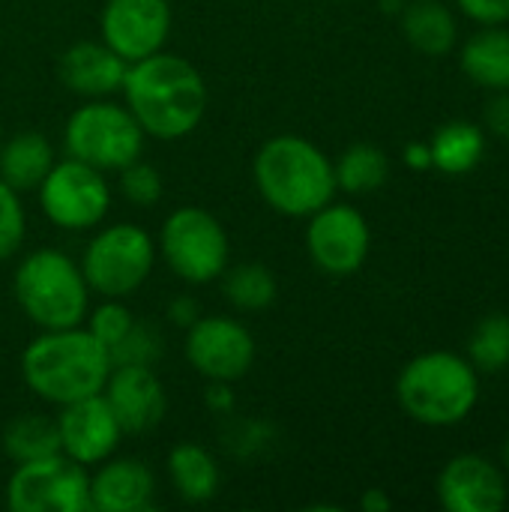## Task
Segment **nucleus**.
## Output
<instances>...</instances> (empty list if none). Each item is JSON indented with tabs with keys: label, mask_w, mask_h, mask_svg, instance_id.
Here are the masks:
<instances>
[{
	"label": "nucleus",
	"mask_w": 509,
	"mask_h": 512,
	"mask_svg": "<svg viewBox=\"0 0 509 512\" xmlns=\"http://www.w3.org/2000/svg\"><path fill=\"white\" fill-rule=\"evenodd\" d=\"M120 93L144 135L156 141L192 135L201 126L210 99L201 69L165 48L129 63Z\"/></svg>",
	"instance_id": "f257e3e1"
},
{
	"label": "nucleus",
	"mask_w": 509,
	"mask_h": 512,
	"mask_svg": "<svg viewBox=\"0 0 509 512\" xmlns=\"http://www.w3.org/2000/svg\"><path fill=\"white\" fill-rule=\"evenodd\" d=\"M111 366L108 348L84 324L39 330L21 351V378L27 390L54 408L102 393Z\"/></svg>",
	"instance_id": "f03ea898"
},
{
	"label": "nucleus",
	"mask_w": 509,
	"mask_h": 512,
	"mask_svg": "<svg viewBox=\"0 0 509 512\" xmlns=\"http://www.w3.org/2000/svg\"><path fill=\"white\" fill-rule=\"evenodd\" d=\"M252 180L261 201L288 219H306L336 198L333 159L303 135H273L252 159Z\"/></svg>",
	"instance_id": "7ed1b4c3"
},
{
	"label": "nucleus",
	"mask_w": 509,
	"mask_h": 512,
	"mask_svg": "<svg viewBox=\"0 0 509 512\" xmlns=\"http://www.w3.org/2000/svg\"><path fill=\"white\" fill-rule=\"evenodd\" d=\"M396 399L420 426H459L480 402V372L453 351H426L399 372Z\"/></svg>",
	"instance_id": "20e7f679"
},
{
	"label": "nucleus",
	"mask_w": 509,
	"mask_h": 512,
	"mask_svg": "<svg viewBox=\"0 0 509 512\" xmlns=\"http://www.w3.org/2000/svg\"><path fill=\"white\" fill-rule=\"evenodd\" d=\"M12 297L39 330L78 327L90 309V285L81 264L51 246L27 252L12 273Z\"/></svg>",
	"instance_id": "39448f33"
},
{
	"label": "nucleus",
	"mask_w": 509,
	"mask_h": 512,
	"mask_svg": "<svg viewBox=\"0 0 509 512\" xmlns=\"http://www.w3.org/2000/svg\"><path fill=\"white\" fill-rule=\"evenodd\" d=\"M147 135L132 117V111L117 99H84L63 123V153L99 168L102 174H117L129 162L144 156Z\"/></svg>",
	"instance_id": "423d86ee"
},
{
	"label": "nucleus",
	"mask_w": 509,
	"mask_h": 512,
	"mask_svg": "<svg viewBox=\"0 0 509 512\" xmlns=\"http://www.w3.org/2000/svg\"><path fill=\"white\" fill-rule=\"evenodd\" d=\"M156 261V237L147 228L135 222H111L93 228L78 264L96 297L126 300L147 285Z\"/></svg>",
	"instance_id": "0eeeda50"
},
{
	"label": "nucleus",
	"mask_w": 509,
	"mask_h": 512,
	"mask_svg": "<svg viewBox=\"0 0 509 512\" xmlns=\"http://www.w3.org/2000/svg\"><path fill=\"white\" fill-rule=\"evenodd\" d=\"M159 261L186 285L219 282L231 264V240L225 225L204 207H177L156 234Z\"/></svg>",
	"instance_id": "6e6552de"
},
{
	"label": "nucleus",
	"mask_w": 509,
	"mask_h": 512,
	"mask_svg": "<svg viewBox=\"0 0 509 512\" xmlns=\"http://www.w3.org/2000/svg\"><path fill=\"white\" fill-rule=\"evenodd\" d=\"M111 198L114 189L108 183V174L72 156L57 159L36 189L42 216L54 228L69 234H84L99 228L111 210Z\"/></svg>",
	"instance_id": "1a4fd4ad"
},
{
	"label": "nucleus",
	"mask_w": 509,
	"mask_h": 512,
	"mask_svg": "<svg viewBox=\"0 0 509 512\" xmlns=\"http://www.w3.org/2000/svg\"><path fill=\"white\" fill-rule=\"evenodd\" d=\"M12 512H90V471L63 453L15 465L6 480Z\"/></svg>",
	"instance_id": "9d476101"
},
{
	"label": "nucleus",
	"mask_w": 509,
	"mask_h": 512,
	"mask_svg": "<svg viewBox=\"0 0 509 512\" xmlns=\"http://www.w3.org/2000/svg\"><path fill=\"white\" fill-rule=\"evenodd\" d=\"M255 336L234 315H198L183 336V357L210 384H234L255 366Z\"/></svg>",
	"instance_id": "9b49d317"
},
{
	"label": "nucleus",
	"mask_w": 509,
	"mask_h": 512,
	"mask_svg": "<svg viewBox=\"0 0 509 512\" xmlns=\"http://www.w3.org/2000/svg\"><path fill=\"white\" fill-rule=\"evenodd\" d=\"M306 255L327 276H354L372 249V231L366 216L354 204L330 201L306 216Z\"/></svg>",
	"instance_id": "f8f14e48"
},
{
	"label": "nucleus",
	"mask_w": 509,
	"mask_h": 512,
	"mask_svg": "<svg viewBox=\"0 0 509 512\" xmlns=\"http://www.w3.org/2000/svg\"><path fill=\"white\" fill-rule=\"evenodd\" d=\"M171 24V0H105L99 12L102 42L126 63L162 51L171 36Z\"/></svg>",
	"instance_id": "ddd939ff"
},
{
	"label": "nucleus",
	"mask_w": 509,
	"mask_h": 512,
	"mask_svg": "<svg viewBox=\"0 0 509 512\" xmlns=\"http://www.w3.org/2000/svg\"><path fill=\"white\" fill-rule=\"evenodd\" d=\"M57 435H60V453L90 471L117 453L126 432L114 417L111 405L105 402V396L96 393L57 408Z\"/></svg>",
	"instance_id": "4468645a"
},
{
	"label": "nucleus",
	"mask_w": 509,
	"mask_h": 512,
	"mask_svg": "<svg viewBox=\"0 0 509 512\" xmlns=\"http://www.w3.org/2000/svg\"><path fill=\"white\" fill-rule=\"evenodd\" d=\"M102 396L111 405L126 435L153 432L168 411V393L153 366H138V363L111 366Z\"/></svg>",
	"instance_id": "2eb2a0df"
},
{
	"label": "nucleus",
	"mask_w": 509,
	"mask_h": 512,
	"mask_svg": "<svg viewBox=\"0 0 509 512\" xmlns=\"http://www.w3.org/2000/svg\"><path fill=\"white\" fill-rule=\"evenodd\" d=\"M435 492L447 512H501L509 498L504 471L477 453L450 459L438 474Z\"/></svg>",
	"instance_id": "dca6fc26"
},
{
	"label": "nucleus",
	"mask_w": 509,
	"mask_h": 512,
	"mask_svg": "<svg viewBox=\"0 0 509 512\" xmlns=\"http://www.w3.org/2000/svg\"><path fill=\"white\" fill-rule=\"evenodd\" d=\"M129 63L102 39L72 42L57 57L60 84L78 99H108L120 93Z\"/></svg>",
	"instance_id": "f3484780"
},
{
	"label": "nucleus",
	"mask_w": 509,
	"mask_h": 512,
	"mask_svg": "<svg viewBox=\"0 0 509 512\" xmlns=\"http://www.w3.org/2000/svg\"><path fill=\"white\" fill-rule=\"evenodd\" d=\"M156 477L135 456H108L90 468V507L96 512H144L153 507Z\"/></svg>",
	"instance_id": "a211bd4d"
},
{
	"label": "nucleus",
	"mask_w": 509,
	"mask_h": 512,
	"mask_svg": "<svg viewBox=\"0 0 509 512\" xmlns=\"http://www.w3.org/2000/svg\"><path fill=\"white\" fill-rule=\"evenodd\" d=\"M54 162H57V150H54L51 138L36 129H24V132L3 138L0 180L9 183L21 195L36 192L39 183L45 180V174L54 168Z\"/></svg>",
	"instance_id": "6ab92c4d"
},
{
	"label": "nucleus",
	"mask_w": 509,
	"mask_h": 512,
	"mask_svg": "<svg viewBox=\"0 0 509 512\" xmlns=\"http://www.w3.org/2000/svg\"><path fill=\"white\" fill-rule=\"evenodd\" d=\"M165 468H168L171 486L180 501L207 504L219 495L222 471H219L216 456L207 447H201L195 441H180L177 447H171Z\"/></svg>",
	"instance_id": "aec40b11"
},
{
	"label": "nucleus",
	"mask_w": 509,
	"mask_h": 512,
	"mask_svg": "<svg viewBox=\"0 0 509 512\" xmlns=\"http://www.w3.org/2000/svg\"><path fill=\"white\" fill-rule=\"evenodd\" d=\"M462 72L486 87V90H509V30L504 24L483 27L474 33L459 54Z\"/></svg>",
	"instance_id": "412c9836"
},
{
	"label": "nucleus",
	"mask_w": 509,
	"mask_h": 512,
	"mask_svg": "<svg viewBox=\"0 0 509 512\" xmlns=\"http://www.w3.org/2000/svg\"><path fill=\"white\" fill-rule=\"evenodd\" d=\"M402 33L426 57H444L459 39L453 12L441 0H414L402 6Z\"/></svg>",
	"instance_id": "4be33fe9"
},
{
	"label": "nucleus",
	"mask_w": 509,
	"mask_h": 512,
	"mask_svg": "<svg viewBox=\"0 0 509 512\" xmlns=\"http://www.w3.org/2000/svg\"><path fill=\"white\" fill-rule=\"evenodd\" d=\"M429 150H432V168L450 177H462L483 162L486 132L468 120H450L432 135Z\"/></svg>",
	"instance_id": "5701e85b"
},
{
	"label": "nucleus",
	"mask_w": 509,
	"mask_h": 512,
	"mask_svg": "<svg viewBox=\"0 0 509 512\" xmlns=\"http://www.w3.org/2000/svg\"><path fill=\"white\" fill-rule=\"evenodd\" d=\"M0 447L12 465L33 462L51 453H60V435H57V417L48 414H15L3 432H0Z\"/></svg>",
	"instance_id": "b1692460"
},
{
	"label": "nucleus",
	"mask_w": 509,
	"mask_h": 512,
	"mask_svg": "<svg viewBox=\"0 0 509 512\" xmlns=\"http://www.w3.org/2000/svg\"><path fill=\"white\" fill-rule=\"evenodd\" d=\"M336 189L348 195H369L381 189L390 177V156L369 141H357L342 150V156L333 162Z\"/></svg>",
	"instance_id": "393cba45"
},
{
	"label": "nucleus",
	"mask_w": 509,
	"mask_h": 512,
	"mask_svg": "<svg viewBox=\"0 0 509 512\" xmlns=\"http://www.w3.org/2000/svg\"><path fill=\"white\" fill-rule=\"evenodd\" d=\"M222 279V294L237 312H264L276 303L279 297V282L267 264L258 261H243V264H228Z\"/></svg>",
	"instance_id": "a878e982"
},
{
	"label": "nucleus",
	"mask_w": 509,
	"mask_h": 512,
	"mask_svg": "<svg viewBox=\"0 0 509 512\" xmlns=\"http://www.w3.org/2000/svg\"><path fill=\"white\" fill-rule=\"evenodd\" d=\"M468 360L477 372H486V375H495V372H504L509 366V315L504 312H495V315H486L471 339H468Z\"/></svg>",
	"instance_id": "bb28decb"
},
{
	"label": "nucleus",
	"mask_w": 509,
	"mask_h": 512,
	"mask_svg": "<svg viewBox=\"0 0 509 512\" xmlns=\"http://www.w3.org/2000/svg\"><path fill=\"white\" fill-rule=\"evenodd\" d=\"M117 192L132 207H141V210L156 207L162 201V195H165L162 171L156 165L144 162V156H141V159H135V162H129L126 168L117 171Z\"/></svg>",
	"instance_id": "cd10ccee"
},
{
	"label": "nucleus",
	"mask_w": 509,
	"mask_h": 512,
	"mask_svg": "<svg viewBox=\"0 0 509 512\" xmlns=\"http://www.w3.org/2000/svg\"><path fill=\"white\" fill-rule=\"evenodd\" d=\"M135 321H138L135 312H132L123 300H117V297H99V306H90V309H87L84 327H87V330L108 348V354H111V348L132 330Z\"/></svg>",
	"instance_id": "c85d7f7f"
},
{
	"label": "nucleus",
	"mask_w": 509,
	"mask_h": 512,
	"mask_svg": "<svg viewBox=\"0 0 509 512\" xmlns=\"http://www.w3.org/2000/svg\"><path fill=\"white\" fill-rule=\"evenodd\" d=\"M27 237V210L21 201V192H15L9 183L0 180V261H9L18 255Z\"/></svg>",
	"instance_id": "c756f323"
},
{
	"label": "nucleus",
	"mask_w": 509,
	"mask_h": 512,
	"mask_svg": "<svg viewBox=\"0 0 509 512\" xmlns=\"http://www.w3.org/2000/svg\"><path fill=\"white\" fill-rule=\"evenodd\" d=\"M162 357V336L153 324L147 321H135L132 330L111 348V363H138V366H156V360Z\"/></svg>",
	"instance_id": "7c9ffc66"
},
{
	"label": "nucleus",
	"mask_w": 509,
	"mask_h": 512,
	"mask_svg": "<svg viewBox=\"0 0 509 512\" xmlns=\"http://www.w3.org/2000/svg\"><path fill=\"white\" fill-rule=\"evenodd\" d=\"M459 9L483 24V27H495V24H507L509 21V0H456Z\"/></svg>",
	"instance_id": "2f4dec72"
},
{
	"label": "nucleus",
	"mask_w": 509,
	"mask_h": 512,
	"mask_svg": "<svg viewBox=\"0 0 509 512\" xmlns=\"http://www.w3.org/2000/svg\"><path fill=\"white\" fill-rule=\"evenodd\" d=\"M486 129L509 141V90H498L486 105Z\"/></svg>",
	"instance_id": "473e14b6"
},
{
	"label": "nucleus",
	"mask_w": 509,
	"mask_h": 512,
	"mask_svg": "<svg viewBox=\"0 0 509 512\" xmlns=\"http://www.w3.org/2000/svg\"><path fill=\"white\" fill-rule=\"evenodd\" d=\"M402 159H405V165H408L411 171H426V168H432V150H429V144H423V141L405 144Z\"/></svg>",
	"instance_id": "72a5a7b5"
},
{
	"label": "nucleus",
	"mask_w": 509,
	"mask_h": 512,
	"mask_svg": "<svg viewBox=\"0 0 509 512\" xmlns=\"http://www.w3.org/2000/svg\"><path fill=\"white\" fill-rule=\"evenodd\" d=\"M198 315H201V312H198V303L189 300V297H177V300L168 306V318H171L177 327H183V330H186Z\"/></svg>",
	"instance_id": "f704fd0d"
},
{
	"label": "nucleus",
	"mask_w": 509,
	"mask_h": 512,
	"mask_svg": "<svg viewBox=\"0 0 509 512\" xmlns=\"http://www.w3.org/2000/svg\"><path fill=\"white\" fill-rule=\"evenodd\" d=\"M360 507L366 512H387L393 510V498H390L384 489H369V492L360 498Z\"/></svg>",
	"instance_id": "c9c22d12"
},
{
	"label": "nucleus",
	"mask_w": 509,
	"mask_h": 512,
	"mask_svg": "<svg viewBox=\"0 0 509 512\" xmlns=\"http://www.w3.org/2000/svg\"><path fill=\"white\" fill-rule=\"evenodd\" d=\"M504 465L509 468V435H507V441H504Z\"/></svg>",
	"instance_id": "e433bc0d"
},
{
	"label": "nucleus",
	"mask_w": 509,
	"mask_h": 512,
	"mask_svg": "<svg viewBox=\"0 0 509 512\" xmlns=\"http://www.w3.org/2000/svg\"><path fill=\"white\" fill-rule=\"evenodd\" d=\"M3 138H6V135H3V126H0V147H3Z\"/></svg>",
	"instance_id": "4c0bfd02"
}]
</instances>
